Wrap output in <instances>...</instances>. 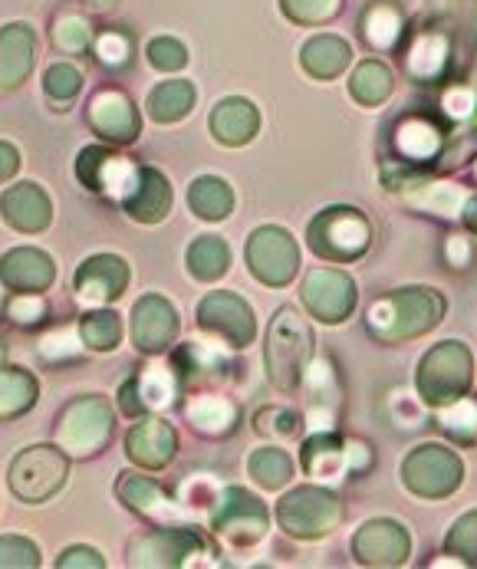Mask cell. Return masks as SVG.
<instances>
[{"label":"cell","instance_id":"42","mask_svg":"<svg viewBox=\"0 0 477 569\" xmlns=\"http://www.w3.org/2000/svg\"><path fill=\"white\" fill-rule=\"evenodd\" d=\"M53 43L63 50V53H80L89 43V23L77 17V13H63L57 23H53Z\"/></svg>","mask_w":477,"mask_h":569},{"label":"cell","instance_id":"2","mask_svg":"<svg viewBox=\"0 0 477 569\" xmlns=\"http://www.w3.org/2000/svg\"><path fill=\"white\" fill-rule=\"evenodd\" d=\"M445 313V297L428 287H405L369 310V326L382 339H411L428 332Z\"/></svg>","mask_w":477,"mask_h":569},{"label":"cell","instance_id":"53","mask_svg":"<svg viewBox=\"0 0 477 569\" xmlns=\"http://www.w3.org/2000/svg\"><path fill=\"white\" fill-rule=\"evenodd\" d=\"M471 102H475V96H471L468 89H451V92L445 96V109H448L451 116H468V112H471Z\"/></svg>","mask_w":477,"mask_h":569},{"label":"cell","instance_id":"28","mask_svg":"<svg viewBox=\"0 0 477 569\" xmlns=\"http://www.w3.org/2000/svg\"><path fill=\"white\" fill-rule=\"evenodd\" d=\"M304 468H307V475H314L319 481L339 478V471L349 468V461H346V445H342L339 438L319 431V435H314V438L304 445Z\"/></svg>","mask_w":477,"mask_h":569},{"label":"cell","instance_id":"18","mask_svg":"<svg viewBox=\"0 0 477 569\" xmlns=\"http://www.w3.org/2000/svg\"><path fill=\"white\" fill-rule=\"evenodd\" d=\"M352 550H356V560L359 563H369V567H398V563H405V557L411 550V540H408V533L398 523H392V520H369L356 533Z\"/></svg>","mask_w":477,"mask_h":569},{"label":"cell","instance_id":"37","mask_svg":"<svg viewBox=\"0 0 477 569\" xmlns=\"http://www.w3.org/2000/svg\"><path fill=\"white\" fill-rule=\"evenodd\" d=\"M80 339L89 346V349H96V352H109V349H116V346H119V339H122V323H119V317H116V313H109V310H96V313L82 317Z\"/></svg>","mask_w":477,"mask_h":569},{"label":"cell","instance_id":"39","mask_svg":"<svg viewBox=\"0 0 477 569\" xmlns=\"http://www.w3.org/2000/svg\"><path fill=\"white\" fill-rule=\"evenodd\" d=\"M408 201H415L418 208H428L435 214H445V218H455L461 208H465V191H458L455 184H425L421 191H411Z\"/></svg>","mask_w":477,"mask_h":569},{"label":"cell","instance_id":"13","mask_svg":"<svg viewBox=\"0 0 477 569\" xmlns=\"http://www.w3.org/2000/svg\"><path fill=\"white\" fill-rule=\"evenodd\" d=\"M198 323H201V329L221 336V339L231 342V346H250V339H254V332H257V323H254L250 307H247L240 297L228 293V290L208 293V297L201 300V307H198Z\"/></svg>","mask_w":477,"mask_h":569},{"label":"cell","instance_id":"21","mask_svg":"<svg viewBox=\"0 0 477 569\" xmlns=\"http://www.w3.org/2000/svg\"><path fill=\"white\" fill-rule=\"evenodd\" d=\"M89 126L109 142H132L139 136V112L122 92L106 89L89 102Z\"/></svg>","mask_w":477,"mask_h":569},{"label":"cell","instance_id":"32","mask_svg":"<svg viewBox=\"0 0 477 569\" xmlns=\"http://www.w3.org/2000/svg\"><path fill=\"white\" fill-rule=\"evenodd\" d=\"M188 421H191L198 431L221 438V435H228V431L235 428V421H238V408L231 406L228 399L201 396V399H195V402L188 406Z\"/></svg>","mask_w":477,"mask_h":569},{"label":"cell","instance_id":"30","mask_svg":"<svg viewBox=\"0 0 477 569\" xmlns=\"http://www.w3.org/2000/svg\"><path fill=\"white\" fill-rule=\"evenodd\" d=\"M175 366H178L181 379H188V382H215L225 376V356L201 342L181 346L175 352Z\"/></svg>","mask_w":477,"mask_h":569},{"label":"cell","instance_id":"35","mask_svg":"<svg viewBox=\"0 0 477 569\" xmlns=\"http://www.w3.org/2000/svg\"><path fill=\"white\" fill-rule=\"evenodd\" d=\"M247 468H250V478L257 485H264L267 490L284 488L294 478V461L280 448H260V451H254L250 461H247Z\"/></svg>","mask_w":477,"mask_h":569},{"label":"cell","instance_id":"33","mask_svg":"<svg viewBox=\"0 0 477 569\" xmlns=\"http://www.w3.org/2000/svg\"><path fill=\"white\" fill-rule=\"evenodd\" d=\"M228 263H231V250L221 238H198L188 247V270L205 283L225 277Z\"/></svg>","mask_w":477,"mask_h":569},{"label":"cell","instance_id":"38","mask_svg":"<svg viewBox=\"0 0 477 569\" xmlns=\"http://www.w3.org/2000/svg\"><path fill=\"white\" fill-rule=\"evenodd\" d=\"M392 92V73L382 63H362L352 77V96L362 106H376Z\"/></svg>","mask_w":477,"mask_h":569},{"label":"cell","instance_id":"47","mask_svg":"<svg viewBox=\"0 0 477 569\" xmlns=\"http://www.w3.org/2000/svg\"><path fill=\"white\" fill-rule=\"evenodd\" d=\"M80 73L67 63H57L47 70V96L57 99V102H70L77 92H80Z\"/></svg>","mask_w":477,"mask_h":569},{"label":"cell","instance_id":"59","mask_svg":"<svg viewBox=\"0 0 477 569\" xmlns=\"http://www.w3.org/2000/svg\"><path fill=\"white\" fill-rule=\"evenodd\" d=\"M475 171H477V164H475Z\"/></svg>","mask_w":477,"mask_h":569},{"label":"cell","instance_id":"36","mask_svg":"<svg viewBox=\"0 0 477 569\" xmlns=\"http://www.w3.org/2000/svg\"><path fill=\"white\" fill-rule=\"evenodd\" d=\"M396 146L405 159L425 162V159H431V156L438 152L441 139H438V129H435V126H428V122L415 119V122H405V126L398 129Z\"/></svg>","mask_w":477,"mask_h":569},{"label":"cell","instance_id":"51","mask_svg":"<svg viewBox=\"0 0 477 569\" xmlns=\"http://www.w3.org/2000/svg\"><path fill=\"white\" fill-rule=\"evenodd\" d=\"M96 53H99V60H102V63L119 67V63H126V60H129V40H126V37H119V33H106V37H99Z\"/></svg>","mask_w":477,"mask_h":569},{"label":"cell","instance_id":"34","mask_svg":"<svg viewBox=\"0 0 477 569\" xmlns=\"http://www.w3.org/2000/svg\"><path fill=\"white\" fill-rule=\"evenodd\" d=\"M346 63H349V47H346L342 40H336V37H319V40L304 47V67H307L314 77L329 80V77H336Z\"/></svg>","mask_w":477,"mask_h":569},{"label":"cell","instance_id":"55","mask_svg":"<svg viewBox=\"0 0 477 569\" xmlns=\"http://www.w3.org/2000/svg\"><path fill=\"white\" fill-rule=\"evenodd\" d=\"M346 461H349V468H366V465H369V448L349 441V445H346Z\"/></svg>","mask_w":477,"mask_h":569},{"label":"cell","instance_id":"41","mask_svg":"<svg viewBox=\"0 0 477 569\" xmlns=\"http://www.w3.org/2000/svg\"><path fill=\"white\" fill-rule=\"evenodd\" d=\"M445 40L441 37H421L415 47H411V60H408V67H411V73H418V77H435L441 67H445Z\"/></svg>","mask_w":477,"mask_h":569},{"label":"cell","instance_id":"6","mask_svg":"<svg viewBox=\"0 0 477 569\" xmlns=\"http://www.w3.org/2000/svg\"><path fill=\"white\" fill-rule=\"evenodd\" d=\"M112 435V411L106 399L86 396L60 411L57 418V445L70 455H96Z\"/></svg>","mask_w":477,"mask_h":569},{"label":"cell","instance_id":"1","mask_svg":"<svg viewBox=\"0 0 477 569\" xmlns=\"http://www.w3.org/2000/svg\"><path fill=\"white\" fill-rule=\"evenodd\" d=\"M264 352H267L270 382L284 392L297 389L310 359H314V332L294 307L277 310L274 323L267 329V349Z\"/></svg>","mask_w":477,"mask_h":569},{"label":"cell","instance_id":"15","mask_svg":"<svg viewBox=\"0 0 477 569\" xmlns=\"http://www.w3.org/2000/svg\"><path fill=\"white\" fill-rule=\"evenodd\" d=\"M129 283V267L116 253H96L77 270V300L86 307H102L122 297Z\"/></svg>","mask_w":477,"mask_h":569},{"label":"cell","instance_id":"45","mask_svg":"<svg viewBox=\"0 0 477 569\" xmlns=\"http://www.w3.org/2000/svg\"><path fill=\"white\" fill-rule=\"evenodd\" d=\"M7 317L17 326H37L47 317V300L40 293H13L7 303Z\"/></svg>","mask_w":477,"mask_h":569},{"label":"cell","instance_id":"56","mask_svg":"<svg viewBox=\"0 0 477 569\" xmlns=\"http://www.w3.org/2000/svg\"><path fill=\"white\" fill-rule=\"evenodd\" d=\"M448 257H451L455 267H465L468 257H471V247H468V241H461V238H451L448 241Z\"/></svg>","mask_w":477,"mask_h":569},{"label":"cell","instance_id":"16","mask_svg":"<svg viewBox=\"0 0 477 569\" xmlns=\"http://www.w3.org/2000/svg\"><path fill=\"white\" fill-rule=\"evenodd\" d=\"M57 280L53 260L37 247H17L0 257V283L10 293H43Z\"/></svg>","mask_w":477,"mask_h":569},{"label":"cell","instance_id":"14","mask_svg":"<svg viewBox=\"0 0 477 569\" xmlns=\"http://www.w3.org/2000/svg\"><path fill=\"white\" fill-rule=\"evenodd\" d=\"M77 174H80V181L89 191H106V194L122 201L132 191V184L139 178V168L129 159H122V156H112L109 149L92 146V149L80 152Z\"/></svg>","mask_w":477,"mask_h":569},{"label":"cell","instance_id":"7","mask_svg":"<svg viewBox=\"0 0 477 569\" xmlns=\"http://www.w3.org/2000/svg\"><path fill=\"white\" fill-rule=\"evenodd\" d=\"M342 510L339 500L322 488H297L290 490L280 503H277V520L290 537L300 540H317L326 537L336 523H339Z\"/></svg>","mask_w":477,"mask_h":569},{"label":"cell","instance_id":"8","mask_svg":"<svg viewBox=\"0 0 477 569\" xmlns=\"http://www.w3.org/2000/svg\"><path fill=\"white\" fill-rule=\"evenodd\" d=\"M267 523H270L267 507L250 490L244 488L221 490V497L211 507V527H215V533H221L225 540L240 543V547L257 543L267 533Z\"/></svg>","mask_w":477,"mask_h":569},{"label":"cell","instance_id":"24","mask_svg":"<svg viewBox=\"0 0 477 569\" xmlns=\"http://www.w3.org/2000/svg\"><path fill=\"white\" fill-rule=\"evenodd\" d=\"M33 70V33L23 23L0 30V89H17Z\"/></svg>","mask_w":477,"mask_h":569},{"label":"cell","instance_id":"29","mask_svg":"<svg viewBox=\"0 0 477 569\" xmlns=\"http://www.w3.org/2000/svg\"><path fill=\"white\" fill-rule=\"evenodd\" d=\"M37 406V379L27 369L0 366V418H17Z\"/></svg>","mask_w":477,"mask_h":569},{"label":"cell","instance_id":"11","mask_svg":"<svg viewBox=\"0 0 477 569\" xmlns=\"http://www.w3.org/2000/svg\"><path fill=\"white\" fill-rule=\"evenodd\" d=\"M201 550L205 543L195 530L168 527V530L139 537L129 550V563L132 567H181L188 563V557H198Z\"/></svg>","mask_w":477,"mask_h":569},{"label":"cell","instance_id":"27","mask_svg":"<svg viewBox=\"0 0 477 569\" xmlns=\"http://www.w3.org/2000/svg\"><path fill=\"white\" fill-rule=\"evenodd\" d=\"M188 204L198 218L205 221H221L231 214L235 208V194H231V184L215 178V174H205L198 178L191 188H188Z\"/></svg>","mask_w":477,"mask_h":569},{"label":"cell","instance_id":"31","mask_svg":"<svg viewBox=\"0 0 477 569\" xmlns=\"http://www.w3.org/2000/svg\"><path fill=\"white\" fill-rule=\"evenodd\" d=\"M191 106H195V86L185 80L161 82L149 96V112L156 122H178L191 112Z\"/></svg>","mask_w":477,"mask_h":569},{"label":"cell","instance_id":"23","mask_svg":"<svg viewBox=\"0 0 477 569\" xmlns=\"http://www.w3.org/2000/svg\"><path fill=\"white\" fill-rule=\"evenodd\" d=\"M122 204L142 224L161 221L168 214V208H171V188H168L165 174L156 171V168H139V178H136L132 191L122 198Z\"/></svg>","mask_w":477,"mask_h":569},{"label":"cell","instance_id":"12","mask_svg":"<svg viewBox=\"0 0 477 569\" xmlns=\"http://www.w3.org/2000/svg\"><path fill=\"white\" fill-rule=\"evenodd\" d=\"M304 303L322 323H342L356 307V283L342 270H314L304 283Z\"/></svg>","mask_w":477,"mask_h":569},{"label":"cell","instance_id":"20","mask_svg":"<svg viewBox=\"0 0 477 569\" xmlns=\"http://www.w3.org/2000/svg\"><path fill=\"white\" fill-rule=\"evenodd\" d=\"M178 392V376L165 366H149L142 376L129 379L119 392V402L126 415H146V411H159L171 406Z\"/></svg>","mask_w":477,"mask_h":569},{"label":"cell","instance_id":"10","mask_svg":"<svg viewBox=\"0 0 477 569\" xmlns=\"http://www.w3.org/2000/svg\"><path fill=\"white\" fill-rule=\"evenodd\" d=\"M401 475L408 490L421 497H448L461 485V461L441 445H421L405 458Z\"/></svg>","mask_w":477,"mask_h":569},{"label":"cell","instance_id":"17","mask_svg":"<svg viewBox=\"0 0 477 569\" xmlns=\"http://www.w3.org/2000/svg\"><path fill=\"white\" fill-rule=\"evenodd\" d=\"M0 214L3 221L13 228V231H23V234H40L50 228V218H53V204L47 198V191L33 181H20L13 188L3 191L0 198Z\"/></svg>","mask_w":477,"mask_h":569},{"label":"cell","instance_id":"40","mask_svg":"<svg viewBox=\"0 0 477 569\" xmlns=\"http://www.w3.org/2000/svg\"><path fill=\"white\" fill-rule=\"evenodd\" d=\"M441 428L465 441V445H477V402L475 399H458V402H448L441 411Z\"/></svg>","mask_w":477,"mask_h":569},{"label":"cell","instance_id":"9","mask_svg":"<svg viewBox=\"0 0 477 569\" xmlns=\"http://www.w3.org/2000/svg\"><path fill=\"white\" fill-rule=\"evenodd\" d=\"M247 263L250 273L267 283V287H284L297 277L300 267V250L294 238L280 228H260L247 241Z\"/></svg>","mask_w":477,"mask_h":569},{"label":"cell","instance_id":"44","mask_svg":"<svg viewBox=\"0 0 477 569\" xmlns=\"http://www.w3.org/2000/svg\"><path fill=\"white\" fill-rule=\"evenodd\" d=\"M448 550L458 553L465 563H477V510L455 523V530L448 533Z\"/></svg>","mask_w":477,"mask_h":569},{"label":"cell","instance_id":"48","mask_svg":"<svg viewBox=\"0 0 477 569\" xmlns=\"http://www.w3.org/2000/svg\"><path fill=\"white\" fill-rule=\"evenodd\" d=\"M366 33L376 47H392L398 37V13L389 7H376L366 20Z\"/></svg>","mask_w":477,"mask_h":569},{"label":"cell","instance_id":"54","mask_svg":"<svg viewBox=\"0 0 477 569\" xmlns=\"http://www.w3.org/2000/svg\"><path fill=\"white\" fill-rule=\"evenodd\" d=\"M17 168H20V156H17V149H13L10 142H0V184H3L7 178H13V174H17Z\"/></svg>","mask_w":477,"mask_h":569},{"label":"cell","instance_id":"22","mask_svg":"<svg viewBox=\"0 0 477 569\" xmlns=\"http://www.w3.org/2000/svg\"><path fill=\"white\" fill-rule=\"evenodd\" d=\"M178 438L175 428L161 418H142L139 425H132V431L126 435V451L136 465L159 471L171 458H175Z\"/></svg>","mask_w":477,"mask_h":569},{"label":"cell","instance_id":"25","mask_svg":"<svg viewBox=\"0 0 477 569\" xmlns=\"http://www.w3.org/2000/svg\"><path fill=\"white\" fill-rule=\"evenodd\" d=\"M116 493L122 497L126 507H132L136 513H146L152 520H178L181 517L175 500L156 481H149L142 475H122L119 485H116Z\"/></svg>","mask_w":477,"mask_h":569},{"label":"cell","instance_id":"43","mask_svg":"<svg viewBox=\"0 0 477 569\" xmlns=\"http://www.w3.org/2000/svg\"><path fill=\"white\" fill-rule=\"evenodd\" d=\"M0 567L3 569H33L40 567V550L27 537H0Z\"/></svg>","mask_w":477,"mask_h":569},{"label":"cell","instance_id":"26","mask_svg":"<svg viewBox=\"0 0 477 569\" xmlns=\"http://www.w3.org/2000/svg\"><path fill=\"white\" fill-rule=\"evenodd\" d=\"M260 129V116L247 99H225L211 112V132L221 146H247Z\"/></svg>","mask_w":477,"mask_h":569},{"label":"cell","instance_id":"58","mask_svg":"<svg viewBox=\"0 0 477 569\" xmlns=\"http://www.w3.org/2000/svg\"><path fill=\"white\" fill-rule=\"evenodd\" d=\"M92 3H96V7H112L116 0H92Z\"/></svg>","mask_w":477,"mask_h":569},{"label":"cell","instance_id":"46","mask_svg":"<svg viewBox=\"0 0 477 569\" xmlns=\"http://www.w3.org/2000/svg\"><path fill=\"white\" fill-rule=\"evenodd\" d=\"M254 428H257L260 435L287 438V435H294V431H297V415H294V411H287V408L270 406V408H264V411H257Z\"/></svg>","mask_w":477,"mask_h":569},{"label":"cell","instance_id":"19","mask_svg":"<svg viewBox=\"0 0 477 569\" xmlns=\"http://www.w3.org/2000/svg\"><path fill=\"white\" fill-rule=\"evenodd\" d=\"M175 332H178V313L165 297L149 293V297H142L136 303V310H132V342L142 352H161L165 346H171Z\"/></svg>","mask_w":477,"mask_h":569},{"label":"cell","instance_id":"50","mask_svg":"<svg viewBox=\"0 0 477 569\" xmlns=\"http://www.w3.org/2000/svg\"><path fill=\"white\" fill-rule=\"evenodd\" d=\"M284 7H287V13L294 20L317 23V20H326L339 7V0H284Z\"/></svg>","mask_w":477,"mask_h":569},{"label":"cell","instance_id":"57","mask_svg":"<svg viewBox=\"0 0 477 569\" xmlns=\"http://www.w3.org/2000/svg\"><path fill=\"white\" fill-rule=\"evenodd\" d=\"M461 218H465V224H468V228L477 234V198H468V201H465Z\"/></svg>","mask_w":477,"mask_h":569},{"label":"cell","instance_id":"52","mask_svg":"<svg viewBox=\"0 0 477 569\" xmlns=\"http://www.w3.org/2000/svg\"><path fill=\"white\" fill-rule=\"evenodd\" d=\"M60 569H73V567H89V569H102L106 560L92 550V547H70L60 560H57Z\"/></svg>","mask_w":477,"mask_h":569},{"label":"cell","instance_id":"3","mask_svg":"<svg viewBox=\"0 0 477 569\" xmlns=\"http://www.w3.org/2000/svg\"><path fill=\"white\" fill-rule=\"evenodd\" d=\"M471 389V352L461 342L435 346L418 366V396L431 406L465 399Z\"/></svg>","mask_w":477,"mask_h":569},{"label":"cell","instance_id":"4","mask_svg":"<svg viewBox=\"0 0 477 569\" xmlns=\"http://www.w3.org/2000/svg\"><path fill=\"white\" fill-rule=\"evenodd\" d=\"M67 471H70V461H67L63 448L33 445V448H23L13 458V465H10V490L23 503H43V500H50L57 490L63 488Z\"/></svg>","mask_w":477,"mask_h":569},{"label":"cell","instance_id":"5","mask_svg":"<svg viewBox=\"0 0 477 569\" xmlns=\"http://www.w3.org/2000/svg\"><path fill=\"white\" fill-rule=\"evenodd\" d=\"M372 241L369 221L352 208H329L310 224V247L326 260H356Z\"/></svg>","mask_w":477,"mask_h":569},{"label":"cell","instance_id":"49","mask_svg":"<svg viewBox=\"0 0 477 569\" xmlns=\"http://www.w3.org/2000/svg\"><path fill=\"white\" fill-rule=\"evenodd\" d=\"M149 60H152V67H159V70H181L188 57H185V47H181L178 40L161 37V40H156V43L149 47Z\"/></svg>","mask_w":477,"mask_h":569}]
</instances>
